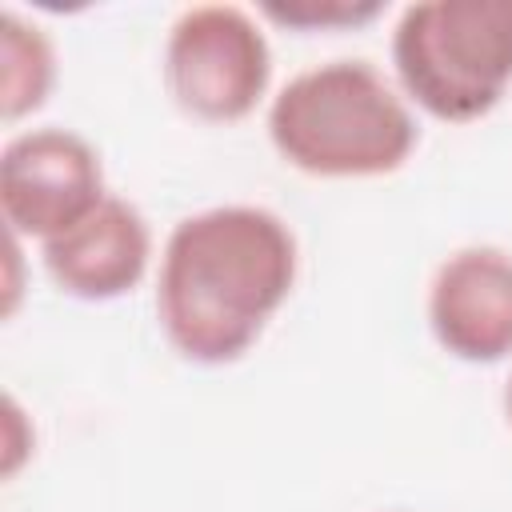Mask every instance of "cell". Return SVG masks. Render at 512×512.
Wrapping results in <instances>:
<instances>
[{"label": "cell", "mask_w": 512, "mask_h": 512, "mask_svg": "<svg viewBox=\"0 0 512 512\" xmlns=\"http://www.w3.org/2000/svg\"><path fill=\"white\" fill-rule=\"evenodd\" d=\"M48 280L84 304H108L140 288L152 268V228L144 212L108 192L80 224L40 244Z\"/></svg>", "instance_id": "7"}, {"label": "cell", "mask_w": 512, "mask_h": 512, "mask_svg": "<svg viewBox=\"0 0 512 512\" xmlns=\"http://www.w3.org/2000/svg\"><path fill=\"white\" fill-rule=\"evenodd\" d=\"M256 12L292 32H344L384 16V0H264Z\"/></svg>", "instance_id": "9"}, {"label": "cell", "mask_w": 512, "mask_h": 512, "mask_svg": "<svg viewBox=\"0 0 512 512\" xmlns=\"http://www.w3.org/2000/svg\"><path fill=\"white\" fill-rule=\"evenodd\" d=\"M428 332L460 364H500L512 356V252L464 244L448 252L424 296Z\"/></svg>", "instance_id": "6"}, {"label": "cell", "mask_w": 512, "mask_h": 512, "mask_svg": "<svg viewBox=\"0 0 512 512\" xmlns=\"http://www.w3.org/2000/svg\"><path fill=\"white\" fill-rule=\"evenodd\" d=\"M20 264H24V240L16 232H4V292H0V316L8 320L20 304Z\"/></svg>", "instance_id": "11"}, {"label": "cell", "mask_w": 512, "mask_h": 512, "mask_svg": "<svg viewBox=\"0 0 512 512\" xmlns=\"http://www.w3.org/2000/svg\"><path fill=\"white\" fill-rule=\"evenodd\" d=\"M388 512H408V508H388Z\"/></svg>", "instance_id": "13"}, {"label": "cell", "mask_w": 512, "mask_h": 512, "mask_svg": "<svg viewBox=\"0 0 512 512\" xmlns=\"http://www.w3.org/2000/svg\"><path fill=\"white\" fill-rule=\"evenodd\" d=\"M36 452V428L32 416L20 408V400L8 392L4 396V416H0V480H12Z\"/></svg>", "instance_id": "10"}, {"label": "cell", "mask_w": 512, "mask_h": 512, "mask_svg": "<svg viewBox=\"0 0 512 512\" xmlns=\"http://www.w3.org/2000/svg\"><path fill=\"white\" fill-rule=\"evenodd\" d=\"M60 64L52 36L20 16L16 8L0 12V116L4 124H16L32 112H40L56 88Z\"/></svg>", "instance_id": "8"}, {"label": "cell", "mask_w": 512, "mask_h": 512, "mask_svg": "<svg viewBox=\"0 0 512 512\" xmlns=\"http://www.w3.org/2000/svg\"><path fill=\"white\" fill-rule=\"evenodd\" d=\"M504 420H508V428H512V376H508V384H504Z\"/></svg>", "instance_id": "12"}, {"label": "cell", "mask_w": 512, "mask_h": 512, "mask_svg": "<svg viewBox=\"0 0 512 512\" xmlns=\"http://www.w3.org/2000/svg\"><path fill=\"white\" fill-rule=\"evenodd\" d=\"M300 276L292 224L264 204H212L172 224L156 268V324L172 352L224 368L252 352Z\"/></svg>", "instance_id": "1"}, {"label": "cell", "mask_w": 512, "mask_h": 512, "mask_svg": "<svg viewBox=\"0 0 512 512\" xmlns=\"http://www.w3.org/2000/svg\"><path fill=\"white\" fill-rule=\"evenodd\" d=\"M388 56L412 108L444 124H472L512 88V0L404 4Z\"/></svg>", "instance_id": "3"}, {"label": "cell", "mask_w": 512, "mask_h": 512, "mask_svg": "<svg viewBox=\"0 0 512 512\" xmlns=\"http://www.w3.org/2000/svg\"><path fill=\"white\" fill-rule=\"evenodd\" d=\"M268 144L316 180H376L408 164L420 124L396 80L372 60L336 56L296 72L268 100Z\"/></svg>", "instance_id": "2"}, {"label": "cell", "mask_w": 512, "mask_h": 512, "mask_svg": "<svg viewBox=\"0 0 512 512\" xmlns=\"http://www.w3.org/2000/svg\"><path fill=\"white\" fill-rule=\"evenodd\" d=\"M108 196L104 160L88 136L60 124L24 128L0 148V220L20 240L48 244Z\"/></svg>", "instance_id": "5"}, {"label": "cell", "mask_w": 512, "mask_h": 512, "mask_svg": "<svg viewBox=\"0 0 512 512\" xmlns=\"http://www.w3.org/2000/svg\"><path fill=\"white\" fill-rule=\"evenodd\" d=\"M172 104L204 124L248 120L272 88V44L260 12L240 4H192L164 36L160 56Z\"/></svg>", "instance_id": "4"}]
</instances>
